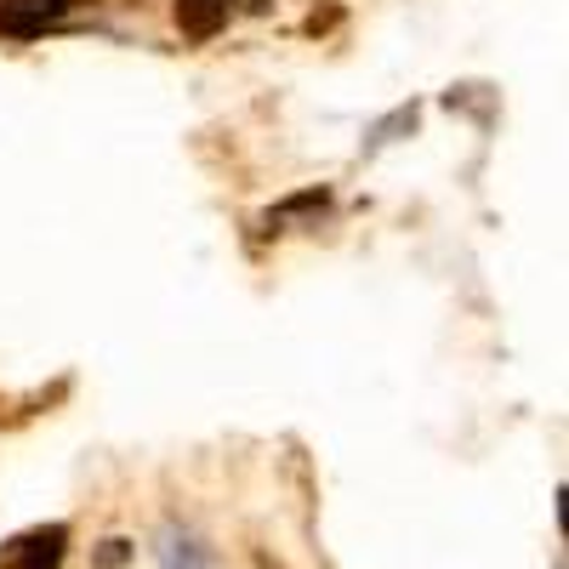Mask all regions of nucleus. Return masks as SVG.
<instances>
[{"label": "nucleus", "instance_id": "f257e3e1", "mask_svg": "<svg viewBox=\"0 0 569 569\" xmlns=\"http://www.w3.org/2000/svg\"><path fill=\"white\" fill-rule=\"evenodd\" d=\"M154 558L160 569H222L217 563V547L200 536V530H188V525H160V541H154Z\"/></svg>", "mask_w": 569, "mask_h": 569}, {"label": "nucleus", "instance_id": "0eeeda50", "mask_svg": "<svg viewBox=\"0 0 569 569\" xmlns=\"http://www.w3.org/2000/svg\"><path fill=\"white\" fill-rule=\"evenodd\" d=\"M126 558H131V541H120V536L98 547V563H103V569H114V563H126Z\"/></svg>", "mask_w": 569, "mask_h": 569}, {"label": "nucleus", "instance_id": "f03ea898", "mask_svg": "<svg viewBox=\"0 0 569 569\" xmlns=\"http://www.w3.org/2000/svg\"><path fill=\"white\" fill-rule=\"evenodd\" d=\"M63 552H69V530L63 525H40V530L18 536L0 563H7V569H58Z\"/></svg>", "mask_w": 569, "mask_h": 569}, {"label": "nucleus", "instance_id": "39448f33", "mask_svg": "<svg viewBox=\"0 0 569 569\" xmlns=\"http://www.w3.org/2000/svg\"><path fill=\"white\" fill-rule=\"evenodd\" d=\"M416 120H421V109H416V103H399L388 120H376V126H370V137H365V154L388 149V142H393L399 131H416Z\"/></svg>", "mask_w": 569, "mask_h": 569}, {"label": "nucleus", "instance_id": "423d86ee", "mask_svg": "<svg viewBox=\"0 0 569 569\" xmlns=\"http://www.w3.org/2000/svg\"><path fill=\"white\" fill-rule=\"evenodd\" d=\"M330 206V188H302V194H291L279 211H268V222H273V233H279V222H291V217H302V211H325Z\"/></svg>", "mask_w": 569, "mask_h": 569}, {"label": "nucleus", "instance_id": "6e6552de", "mask_svg": "<svg viewBox=\"0 0 569 569\" xmlns=\"http://www.w3.org/2000/svg\"><path fill=\"white\" fill-rule=\"evenodd\" d=\"M273 7V0H251V12H268Z\"/></svg>", "mask_w": 569, "mask_h": 569}, {"label": "nucleus", "instance_id": "20e7f679", "mask_svg": "<svg viewBox=\"0 0 569 569\" xmlns=\"http://www.w3.org/2000/svg\"><path fill=\"white\" fill-rule=\"evenodd\" d=\"M233 18V0H177V29L188 40H211Z\"/></svg>", "mask_w": 569, "mask_h": 569}, {"label": "nucleus", "instance_id": "7ed1b4c3", "mask_svg": "<svg viewBox=\"0 0 569 569\" xmlns=\"http://www.w3.org/2000/svg\"><path fill=\"white\" fill-rule=\"evenodd\" d=\"M74 0H12L0 7V34H40L46 23H58Z\"/></svg>", "mask_w": 569, "mask_h": 569}]
</instances>
